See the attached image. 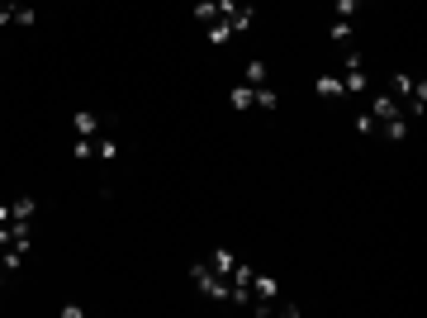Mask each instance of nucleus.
<instances>
[{
	"mask_svg": "<svg viewBox=\"0 0 427 318\" xmlns=\"http://www.w3.org/2000/svg\"><path fill=\"white\" fill-rule=\"evenodd\" d=\"M252 105H256V110H266V115H271V110H280V95H275L271 86H256V90H252Z\"/></svg>",
	"mask_w": 427,
	"mask_h": 318,
	"instance_id": "obj_11",
	"label": "nucleus"
},
{
	"mask_svg": "<svg viewBox=\"0 0 427 318\" xmlns=\"http://www.w3.org/2000/svg\"><path fill=\"white\" fill-rule=\"evenodd\" d=\"M95 157L114 161V157H119V143H114V138H95Z\"/></svg>",
	"mask_w": 427,
	"mask_h": 318,
	"instance_id": "obj_16",
	"label": "nucleus"
},
{
	"mask_svg": "<svg viewBox=\"0 0 427 318\" xmlns=\"http://www.w3.org/2000/svg\"><path fill=\"white\" fill-rule=\"evenodd\" d=\"M233 266H238V257H233L228 247H214V252H209V271H214V276L228 280V276H233Z\"/></svg>",
	"mask_w": 427,
	"mask_h": 318,
	"instance_id": "obj_4",
	"label": "nucleus"
},
{
	"mask_svg": "<svg viewBox=\"0 0 427 318\" xmlns=\"http://www.w3.org/2000/svg\"><path fill=\"white\" fill-rule=\"evenodd\" d=\"M190 280H195V290H200V295H209V299H223V304H228V280L214 276L209 261H195V266H190Z\"/></svg>",
	"mask_w": 427,
	"mask_h": 318,
	"instance_id": "obj_1",
	"label": "nucleus"
},
{
	"mask_svg": "<svg viewBox=\"0 0 427 318\" xmlns=\"http://www.w3.org/2000/svg\"><path fill=\"white\" fill-rule=\"evenodd\" d=\"M0 285H5V266H0Z\"/></svg>",
	"mask_w": 427,
	"mask_h": 318,
	"instance_id": "obj_23",
	"label": "nucleus"
},
{
	"mask_svg": "<svg viewBox=\"0 0 427 318\" xmlns=\"http://www.w3.org/2000/svg\"><path fill=\"white\" fill-rule=\"evenodd\" d=\"M328 39L337 43V48H351V39H356V29H351V19H333V24H328Z\"/></svg>",
	"mask_w": 427,
	"mask_h": 318,
	"instance_id": "obj_8",
	"label": "nucleus"
},
{
	"mask_svg": "<svg viewBox=\"0 0 427 318\" xmlns=\"http://www.w3.org/2000/svg\"><path fill=\"white\" fill-rule=\"evenodd\" d=\"M228 105H233V110H252V86H247V81H238V86L228 90Z\"/></svg>",
	"mask_w": 427,
	"mask_h": 318,
	"instance_id": "obj_14",
	"label": "nucleus"
},
{
	"mask_svg": "<svg viewBox=\"0 0 427 318\" xmlns=\"http://www.w3.org/2000/svg\"><path fill=\"white\" fill-rule=\"evenodd\" d=\"M333 5H337V19H351L361 10V0H333Z\"/></svg>",
	"mask_w": 427,
	"mask_h": 318,
	"instance_id": "obj_21",
	"label": "nucleus"
},
{
	"mask_svg": "<svg viewBox=\"0 0 427 318\" xmlns=\"http://www.w3.org/2000/svg\"><path fill=\"white\" fill-rule=\"evenodd\" d=\"M384 138H389V143H404V138H408V115L384 119Z\"/></svg>",
	"mask_w": 427,
	"mask_h": 318,
	"instance_id": "obj_13",
	"label": "nucleus"
},
{
	"mask_svg": "<svg viewBox=\"0 0 427 318\" xmlns=\"http://www.w3.org/2000/svg\"><path fill=\"white\" fill-rule=\"evenodd\" d=\"M394 115H404V105H399L389 90H375V95H371V119L384 123V119H394Z\"/></svg>",
	"mask_w": 427,
	"mask_h": 318,
	"instance_id": "obj_2",
	"label": "nucleus"
},
{
	"mask_svg": "<svg viewBox=\"0 0 427 318\" xmlns=\"http://www.w3.org/2000/svg\"><path fill=\"white\" fill-rule=\"evenodd\" d=\"M242 81H247V86H266V62H261V57H252V62H247V67H242Z\"/></svg>",
	"mask_w": 427,
	"mask_h": 318,
	"instance_id": "obj_15",
	"label": "nucleus"
},
{
	"mask_svg": "<svg viewBox=\"0 0 427 318\" xmlns=\"http://www.w3.org/2000/svg\"><path fill=\"white\" fill-rule=\"evenodd\" d=\"M228 39H238L228 19H214V24H205V43H214V48H223Z\"/></svg>",
	"mask_w": 427,
	"mask_h": 318,
	"instance_id": "obj_5",
	"label": "nucleus"
},
{
	"mask_svg": "<svg viewBox=\"0 0 427 318\" xmlns=\"http://www.w3.org/2000/svg\"><path fill=\"white\" fill-rule=\"evenodd\" d=\"M252 5H247V0H238V10H233V14H228V24H233V34H247V29H252Z\"/></svg>",
	"mask_w": 427,
	"mask_h": 318,
	"instance_id": "obj_7",
	"label": "nucleus"
},
{
	"mask_svg": "<svg viewBox=\"0 0 427 318\" xmlns=\"http://www.w3.org/2000/svg\"><path fill=\"white\" fill-rule=\"evenodd\" d=\"M195 19H200V24H214V19H218V5H214V0H200V5H195Z\"/></svg>",
	"mask_w": 427,
	"mask_h": 318,
	"instance_id": "obj_17",
	"label": "nucleus"
},
{
	"mask_svg": "<svg viewBox=\"0 0 427 318\" xmlns=\"http://www.w3.org/2000/svg\"><path fill=\"white\" fill-rule=\"evenodd\" d=\"M24 257H29V247H19V242H10V247L0 252V266H5V276H10V271H19V266H24Z\"/></svg>",
	"mask_w": 427,
	"mask_h": 318,
	"instance_id": "obj_6",
	"label": "nucleus"
},
{
	"mask_svg": "<svg viewBox=\"0 0 427 318\" xmlns=\"http://www.w3.org/2000/svg\"><path fill=\"white\" fill-rule=\"evenodd\" d=\"M346 95H361V90H371V77H366V67H346Z\"/></svg>",
	"mask_w": 427,
	"mask_h": 318,
	"instance_id": "obj_9",
	"label": "nucleus"
},
{
	"mask_svg": "<svg viewBox=\"0 0 427 318\" xmlns=\"http://www.w3.org/2000/svg\"><path fill=\"white\" fill-rule=\"evenodd\" d=\"M14 219L34 223V199H29V195H14V199H10V223H14Z\"/></svg>",
	"mask_w": 427,
	"mask_h": 318,
	"instance_id": "obj_12",
	"label": "nucleus"
},
{
	"mask_svg": "<svg viewBox=\"0 0 427 318\" xmlns=\"http://www.w3.org/2000/svg\"><path fill=\"white\" fill-rule=\"evenodd\" d=\"M72 128H76V138H100L105 119H100V115H90V110H76V115H72Z\"/></svg>",
	"mask_w": 427,
	"mask_h": 318,
	"instance_id": "obj_3",
	"label": "nucleus"
},
{
	"mask_svg": "<svg viewBox=\"0 0 427 318\" xmlns=\"http://www.w3.org/2000/svg\"><path fill=\"white\" fill-rule=\"evenodd\" d=\"M5 24H14V5H5V0H0V29H5Z\"/></svg>",
	"mask_w": 427,
	"mask_h": 318,
	"instance_id": "obj_22",
	"label": "nucleus"
},
{
	"mask_svg": "<svg viewBox=\"0 0 427 318\" xmlns=\"http://www.w3.org/2000/svg\"><path fill=\"white\" fill-rule=\"evenodd\" d=\"M72 152H76V161L95 157V138H76V148H72Z\"/></svg>",
	"mask_w": 427,
	"mask_h": 318,
	"instance_id": "obj_19",
	"label": "nucleus"
},
{
	"mask_svg": "<svg viewBox=\"0 0 427 318\" xmlns=\"http://www.w3.org/2000/svg\"><path fill=\"white\" fill-rule=\"evenodd\" d=\"M356 133H361V138H371V133H375V119H371V110H366V115H356Z\"/></svg>",
	"mask_w": 427,
	"mask_h": 318,
	"instance_id": "obj_20",
	"label": "nucleus"
},
{
	"mask_svg": "<svg viewBox=\"0 0 427 318\" xmlns=\"http://www.w3.org/2000/svg\"><path fill=\"white\" fill-rule=\"evenodd\" d=\"M313 90H318L323 100H342V95H346V86H342L337 77H318V81H313Z\"/></svg>",
	"mask_w": 427,
	"mask_h": 318,
	"instance_id": "obj_10",
	"label": "nucleus"
},
{
	"mask_svg": "<svg viewBox=\"0 0 427 318\" xmlns=\"http://www.w3.org/2000/svg\"><path fill=\"white\" fill-rule=\"evenodd\" d=\"M34 19H39V14H34L29 5H14V24H19V29H34Z\"/></svg>",
	"mask_w": 427,
	"mask_h": 318,
	"instance_id": "obj_18",
	"label": "nucleus"
}]
</instances>
